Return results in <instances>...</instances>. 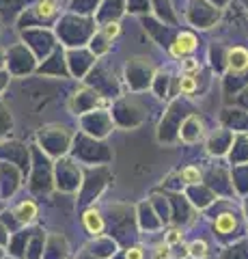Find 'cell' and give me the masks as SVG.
Returning <instances> with one entry per match:
<instances>
[{"mask_svg": "<svg viewBox=\"0 0 248 259\" xmlns=\"http://www.w3.org/2000/svg\"><path fill=\"white\" fill-rule=\"evenodd\" d=\"M194 50H196V37L192 35V32H181V35L175 39V44L171 46V54L175 59H181V56H186Z\"/></svg>", "mask_w": 248, "mask_h": 259, "instance_id": "6da1fadb", "label": "cell"}, {"mask_svg": "<svg viewBox=\"0 0 248 259\" xmlns=\"http://www.w3.org/2000/svg\"><path fill=\"white\" fill-rule=\"evenodd\" d=\"M227 65H229V71H233V74L248 69V52L244 48H231L227 54Z\"/></svg>", "mask_w": 248, "mask_h": 259, "instance_id": "7a4b0ae2", "label": "cell"}, {"mask_svg": "<svg viewBox=\"0 0 248 259\" xmlns=\"http://www.w3.org/2000/svg\"><path fill=\"white\" fill-rule=\"evenodd\" d=\"M82 223L86 227V231L93 233V236H100L104 231V218L100 216L97 209H86L84 216H82Z\"/></svg>", "mask_w": 248, "mask_h": 259, "instance_id": "3957f363", "label": "cell"}, {"mask_svg": "<svg viewBox=\"0 0 248 259\" xmlns=\"http://www.w3.org/2000/svg\"><path fill=\"white\" fill-rule=\"evenodd\" d=\"M15 214H18V218L22 223H30V221H35V216H37V205L33 201H24V203L18 205Z\"/></svg>", "mask_w": 248, "mask_h": 259, "instance_id": "277c9868", "label": "cell"}, {"mask_svg": "<svg viewBox=\"0 0 248 259\" xmlns=\"http://www.w3.org/2000/svg\"><path fill=\"white\" fill-rule=\"evenodd\" d=\"M59 11V0H39V5H37V15L39 18H52L54 13Z\"/></svg>", "mask_w": 248, "mask_h": 259, "instance_id": "5b68a950", "label": "cell"}, {"mask_svg": "<svg viewBox=\"0 0 248 259\" xmlns=\"http://www.w3.org/2000/svg\"><path fill=\"white\" fill-rule=\"evenodd\" d=\"M235 229V218L231 214H222L218 216V221H216V231L218 233H229Z\"/></svg>", "mask_w": 248, "mask_h": 259, "instance_id": "8992f818", "label": "cell"}, {"mask_svg": "<svg viewBox=\"0 0 248 259\" xmlns=\"http://www.w3.org/2000/svg\"><path fill=\"white\" fill-rule=\"evenodd\" d=\"M188 250H190V255L194 257V259H205V257H207V242H205V240L192 242Z\"/></svg>", "mask_w": 248, "mask_h": 259, "instance_id": "52a82bcc", "label": "cell"}, {"mask_svg": "<svg viewBox=\"0 0 248 259\" xmlns=\"http://www.w3.org/2000/svg\"><path fill=\"white\" fill-rule=\"evenodd\" d=\"M179 91L186 93V95H192L196 91V80L192 76H188V74H183L181 80H179Z\"/></svg>", "mask_w": 248, "mask_h": 259, "instance_id": "ba28073f", "label": "cell"}, {"mask_svg": "<svg viewBox=\"0 0 248 259\" xmlns=\"http://www.w3.org/2000/svg\"><path fill=\"white\" fill-rule=\"evenodd\" d=\"M181 177H183V182H188V184H196L201 180V173H199L196 166H186L181 171Z\"/></svg>", "mask_w": 248, "mask_h": 259, "instance_id": "9c48e42d", "label": "cell"}, {"mask_svg": "<svg viewBox=\"0 0 248 259\" xmlns=\"http://www.w3.org/2000/svg\"><path fill=\"white\" fill-rule=\"evenodd\" d=\"M119 32H121V26H119V22H110L104 26V37L106 39H115Z\"/></svg>", "mask_w": 248, "mask_h": 259, "instance_id": "30bf717a", "label": "cell"}, {"mask_svg": "<svg viewBox=\"0 0 248 259\" xmlns=\"http://www.w3.org/2000/svg\"><path fill=\"white\" fill-rule=\"evenodd\" d=\"M183 71L188 76H192L194 71H199V61L196 59H183Z\"/></svg>", "mask_w": 248, "mask_h": 259, "instance_id": "8fae6325", "label": "cell"}, {"mask_svg": "<svg viewBox=\"0 0 248 259\" xmlns=\"http://www.w3.org/2000/svg\"><path fill=\"white\" fill-rule=\"evenodd\" d=\"M125 259H145V250H142L140 246H134L125 253Z\"/></svg>", "mask_w": 248, "mask_h": 259, "instance_id": "7c38bea8", "label": "cell"}, {"mask_svg": "<svg viewBox=\"0 0 248 259\" xmlns=\"http://www.w3.org/2000/svg\"><path fill=\"white\" fill-rule=\"evenodd\" d=\"M177 242H181V233L177 231V229H173V231H169V236H166V244H177Z\"/></svg>", "mask_w": 248, "mask_h": 259, "instance_id": "4fadbf2b", "label": "cell"}, {"mask_svg": "<svg viewBox=\"0 0 248 259\" xmlns=\"http://www.w3.org/2000/svg\"><path fill=\"white\" fill-rule=\"evenodd\" d=\"M169 244H158V250H156V255H158V259H166L169 257Z\"/></svg>", "mask_w": 248, "mask_h": 259, "instance_id": "5bb4252c", "label": "cell"}]
</instances>
